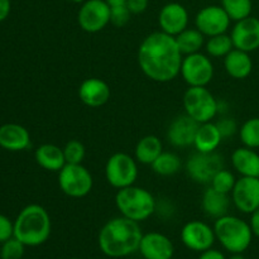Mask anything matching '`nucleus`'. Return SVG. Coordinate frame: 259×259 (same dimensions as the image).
Instances as JSON below:
<instances>
[{"label": "nucleus", "mask_w": 259, "mask_h": 259, "mask_svg": "<svg viewBox=\"0 0 259 259\" xmlns=\"http://www.w3.org/2000/svg\"><path fill=\"white\" fill-rule=\"evenodd\" d=\"M182 53L174 35L154 32L147 35L138 50V63L144 75L156 82H168L181 72Z\"/></svg>", "instance_id": "1"}, {"label": "nucleus", "mask_w": 259, "mask_h": 259, "mask_svg": "<svg viewBox=\"0 0 259 259\" xmlns=\"http://www.w3.org/2000/svg\"><path fill=\"white\" fill-rule=\"evenodd\" d=\"M142 233L139 223L125 217L109 220L99 233V247L110 258H123L139 250Z\"/></svg>", "instance_id": "2"}, {"label": "nucleus", "mask_w": 259, "mask_h": 259, "mask_svg": "<svg viewBox=\"0 0 259 259\" xmlns=\"http://www.w3.org/2000/svg\"><path fill=\"white\" fill-rule=\"evenodd\" d=\"M51 218L40 205L25 206L14 223V237L28 247H38L48 240L51 235Z\"/></svg>", "instance_id": "3"}, {"label": "nucleus", "mask_w": 259, "mask_h": 259, "mask_svg": "<svg viewBox=\"0 0 259 259\" xmlns=\"http://www.w3.org/2000/svg\"><path fill=\"white\" fill-rule=\"evenodd\" d=\"M215 237L232 254H242L249 248L253 232L247 222L233 215H224L214 224Z\"/></svg>", "instance_id": "4"}, {"label": "nucleus", "mask_w": 259, "mask_h": 259, "mask_svg": "<svg viewBox=\"0 0 259 259\" xmlns=\"http://www.w3.org/2000/svg\"><path fill=\"white\" fill-rule=\"evenodd\" d=\"M115 205L121 217L141 223L147 220L156 211V200L148 190L143 187L129 186L118 190Z\"/></svg>", "instance_id": "5"}, {"label": "nucleus", "mask_w": 259, "mask_h": 259, "mask_svg": "<svg viewBox=\"0 0 259 259\" xmlns=\"http://www.w3.org/2000/svg\"><path fill=\"white\" fill-rule=\"evenodd\" d=\"M184 108L197 123H207L215 118L219 104L206 86H190L184 95Z\"/></svg>", "instance_id": "6"}, {"label": "nucleus", "mask_w": 259, "mask_h": 259, "mask_svg": "<svg viewBox=\"0 0 259 259\" xmlns=\"http://www.w3.org/2000/svg\"><path fill=\"white\" fill-rule=\"evenodd\" d=\"M58 185L67 196L81 199L90 194L94 180L90 171L81 163H66L58 174Z\"/></svg>", "instance_id": "7"}, {"label": "nucleus", "mask_w": 259, "mask_h": 259, "mask_svg": "<svg viewBox=\"0 0 259 259\" xmlns=\"http://www.w3.org/2000/svg\"><path fill=\"white\" fill-rule=\"evenodd\" d=\"M105 177L109 184L118 190L133 186L138 177L136 159L123 152L114 153L106 162Z\"/></svg>", "instance_id": "8"}, {"label": "nucleus", "mask_w": 259, "mask_h": 259, "mask_svg": "<svg viewBox=\"0 0 259 259\" xmlns=\"http://www.w3.org/2000/svg\"><path fill=\"white\" fill-rule=\"evenodd\" d=\"M180 73L189 86H206L214 77V65L207 56L192 53L184 57Z\"/></svg>", "instance_id": "9"}, {"label": "nucleus", "mask_w": 259, "mask_h": 259, "mask_svg": "<svg viewBox=\"0 0 259 259\" xmlns=\"http://www.w3.org/2000/svg\"><path fill=\"white\" fill-rule=\"evenodd\" d=\"M222 168L223 158L215 152H197L187 159L186 163L187 175L197 184H210Z\"/></svg>", "instance_id": "10"}, {"label": "nucleus", "mask_w": 259, "mask_h": 259, "mask_svg": "<svg viewBox=\"0 0 259 259\" xmlns=\"http://www.w3.org/2000/svg\"><path fill=\"white\" fill-rule=\"evenodd\" d=\"M77 22L85 32H100L110 23V7L105 0H86L78 10Z\"/></svg>", "instance_id": "11"}, {"label": "nucleus", "mask_w": 259, "mask_h": 259, "mask_svg": "<svg viewBox=\"0 0 259 259\" xmlns=\"http://www.w3.org/2000/svg\"><path fill=\"white\" fill-rule=\"evenodd\" d=\"M214 228L200 220H191L186 223L181 230V240L184 245L194 252H205L214 245Z\"/></svg>", "instance_id": "12"}, {"label": "nucleus", "mask_w": 259, "mask_h": 259, "mask_svg": "<svg viewBox=\"0 0 259 259\" xmlns=\"http://www.w3.org/2000/svg\"><path fill=\"white\" fill-rule=\"evenodd\" d=\"M230 22L232 19L224 8L218 7V5H209V7L202 8L195 18L196 28L207 37H214V35L225 33L229 28Z\"/></svg>", "instance_id": "13"}, {"label": "nucleus", "mask_w": 259, "mask_h": 259, "mask_svg": "<svg viewBox=\"0 0 259 259\" xmlns=\"http://www.w3.org/2000/svg\"><path fill=\"white\" fill-rule=\"evenodd\" d=\"M235 207L244 214H252L259 207V177H240L232 191Z\"/></svg>", "instance_id": "14"}, {"label": "nucleus", "mask_w": 259, "mask_h": 259, "mask_svg": "<svg viewBox=\"0 0 259 259\" xmlns=\"http://www.w3.org/2000/svg\"><path fill=\"white\" fill-rule=\"evenodd\" d=\"M234 48L244 52H253L259 48V19L247 17L238 20L230 34Z\"/></svg>", "instance_id": "15"}, {"label": "nucleus", "mask_w": 259, "mask_h": 259, "mask_svg": "<svg viewBox=\"0 0 259 259\" xmlns=\"http://www.w3.org/2000/svg\"><path fill=\"white\" fill-rule=\"evenodd\" d=\"M199 126L200 123H197L187 114L180 115L169 124L168 129H167V139L172 146L177 147V148H186V147L194 146L195 137H196Z\"/></svg>", "instance_id": "16"}, {"label": "nucleus", "mask_w": 259, "mask_h": 259, "mask_svg": "<svg viewBox=\"0 0 259 259\" xmlns=\"http://www.w3.org/2000/svg\"><path fill=\"white\" fill-rule=\"evenodd\" d=\"M158 24L162 32L176 37L187 28L189 13L180 3H168L159 12Z\"/></svg>", "instance_id": "17"}, {"label": "nucleus", "mask_w": 259, "mask_h": 259, "mask_svg": "<svg viewBox=\"0 0 259 259\" xmlns=\"http://www.w3.org/2000/svg\"><path fill=\"white\" fill-rule=\"evenodd\" d=\"M139 252L144 259H172L175 247L168 237L161 233L152 232L143 234Z\"/></svg>", "instance_id": "18"}, {"label": "nucleus", "mask_w": 259, "mask_h": 259, "mask_svg": "<svg viewBox=\"0 0 259 259\" xmlns=\"http://www.w3.org/2000/svg\"><path fill=\"white\" fill-rule=\"evenodd\" d=\"M110 86L98 77L86 78L78 88V98L90 108H100L105 105L110 99Z\"/></svg>", "instance_id": "19"}, {"label": "nucleus", "mask_w": 259, "mask_h": 259, "mask_svg": "<svg viewBox=\"0 0 259 259\" xmlns=\"http://www.w3.org/2000/svg\"><path fill=\"white\" fill-rule=\"evenodd\" d=\"M30 146V136L19 124H4L0 126V147L7 151H24Z\"/></svg>", "instance_id": "20"}, {"label": "nucleus", "mask_w": 259, "mask_h": 259, "mask_svg": "<svg viewBox=\"0 0 259 259\" xmlns=\"http://www.w3.org/2000/svg\"><path fill=\"white\" fill-rule=\"evenodd\" d=\"M224 67L230 77L243 80L252 73L253 61L248 52L233 48L224 57Z\"/></svg>", "instance_id": "21"}, {"label": "nucleus", "mask_w": 259, "mask_h": 259, "mask_svg": "<svg viewBox=\"0 0 259 259\" xmlns=\"http://www.w3.org/2000/svg\"><path fill=\"white\" fill-rule=\"evenodd\" d=\"M233 167L243 177H259V154L253 148L240 147L232 154Z\"/></svg>", "instance_id": "22"}, {"label": "nucleus", "mask_w": 259, "mask_h": 259, "mask_svg": "<svg viewBox=\"0 0 259 259\" xmlns=\"http://www.w3.org/2000/svg\"><path fill=\"white\" fill-rule=\"evenodd\" d=\"M35 161L47 171L60 172L66 164L63 148H60L56 144H42L35 151Z\"/></svg>", "instance_id": "23"}, {"label": "nucleus", "mask_w": 259, "mask_h": 259, "mask_svg": "<svg viewBox=\"0 0 259 259\" xmlns=\"http://www.w3.org/2000/svg\"><path fill=\"white\" fill-rule=\"evenodd\" d=\"M229 206V194L218 191V190L212 189L211 186L205 190L204 195H202V209L207 217L219 219V218L228 214Z\"/></svg>", "instance_id": "24"}, {"label": "nucleus", "mask_w": 259, "mask_h": 259, "mask_svg": "<svg viewBox=\"0 0 259 259\" xmlns=\"http://www.w3.org/2000/svg\"><path fill=\"white\" fill-rule=\"evenodd\" d=\"M223 141V137L218 129L217 123H207L200 124L197 129L196 137H195L194 146L197 152H204V153H210L215 152V149L220 146Z\"/></svg>", "instance_id": "25"}, {"label": "nucleus", "mask_w": 259, "mask_h": 259, "mask_svg": "<svg viewBox=\"0 0 259 259\" xmlns=\"http://www.w3.org/2000/svg\"><path fill=\"white\" fill-rule=\"evenodd\" d=\"M162 152L161 139L156 136H146L137 143L136 159L143 164H152Z\"/></svg>", "instance_id": "26"}, {"label": "nucleus", "mask_w": 259, "mask_h": 259, "mask_svg": "<svg viewBox=\"0 0 259 259\" xmlns=\"http://www.w3.org/2000/svg\"><path fill=\"white\" fill-rule=\"evenodd\" d=\"M205 35L199 29H190L186 28L180 34L175 37L177 46L182 55H192V53L200 52L202 46L205 45Z\"/></svg>", "instance_id": "27"}, {"label": "nucleus", "mask_w": 259, "mask_h": 259, "mask_svg": "<svg viewBox=\"0 0 259 259\" xmlns=\"http://www.w3.org/2000/svg\"><path fill=\"white\" fill-rule=\"evenodd\" d=\"M151 166L159 176H172L181 169L182 162L176 153L162 152Z\"/></svg>", "instance_id": "28"}, {"label": "nucleus", "mask_w": 259, "mask_h": 259, "mask_svg": "<svg viewBox=\"0 0 259 259\" xmlns=\"http://www.w3.org/2000/svg\"><path fill=\"white\" fill-rule=\"evenodd\" d=\"M205 48H206V52L210 57L220 58L225 57L234 48V46H233L232 37L223 33V34L209 37Z\"/></svg>", "instance_id": "29"}, {"label": "nucleus", "mask_w": 259, "mask_h": 259, "mask_svg": "<svg viewBox=\"0 0 259 259\" xmlns=\"http://www.w3.org/2000/svg\"><path fill=\"white\" fill-rule=\"evenodd\" d=\"M222 7L230 17V19L242 20L249 17L252 13V0H222Z\"/></svg>", "instance_id": "30"}, {"label": "nucleus", "mask_w": 259, "mask_h": 259, "mask_svg": "<svg viewBox=\"0 0 259 259\" xmlns=\"http://www.w3.org/2000/svg\"><path fill=\"white\" fill-rule=\"evenodd\" d=\"M240 141L248 148H259V118L248 119L239 129Z\"/></svg>", "instance_id": "31"}, {"label": "nucleus", "mask_w": 259, "mask_h": 259, "mask_svg": "<svg viewBox=\"0 0 259 259\" xmlns=\"http://www.w3.org/2000/svg\"><path fill=\"white\" fill-rule=\"evenodd\" d=\"M235 182H237V180H235L234 175L228 169L222 168L212 177L210 184H211L212 189L218 190V191L224 192V194H232Z\"/></svg>", "instance_id": "32"}, {"label": "nucleus", "mask_w": 259, "mask_h": 259, "mask_svg": "<svg viewBox=\"0 0 259 259\" xmlns=\"http://www.w3.org/2000/svg\"><path fill=\"white\" fill-rule=\"evenodd\" d=\"M63 153H65L66 163H72V164L82 163L86 154L85 146H83L80 141L72 139V141L67 142L66 146L63 147Z\"/></svg>", "instance_id": "33"}, {"label": "nucleus", "mask_w": 259, "mask_h": 259, "mask_svg": "<svg viewBox=\"0 0 259 259\" xmlns=\"http://www.w3.org/2000/svg\"><path fill=\"white\" fill-rule=\"evenodd\" d=\"M24 247L20 240L13 237L3 243V247L0 249V258L2 259H22L24 255Z\"/></svg>", "instance_id": "34"}, {"label": "nucleus", "mask_w": 259, "mask_h": 259, "mask_svg": "<svg viewBox=\"0 0 259 259\" xmlns=\"http://www.w3.org/2000/svg\"><path fill=\"white\" fill-rule=\"evenodd\" d=\"M131 10L126 5L110 8V23L115 27H124L131 20Z\"/></svg>", "instance_id": "35"}, {"label": "nucleus", "mask_w": 259, "mask_h": 259, "mask_svg": "<svg viewBox=\"0 0 259 259\" xmlns=\"http://www.w3.org/2000/svg\"><path fill=\"white\" fill-rule=\"evenodd\" d=\"M217 126H218V129H219L220 134H222L223 139L229 138V137L234 136L235 132H237V129H238L237 123H235L234 119H232V118L220 119V120L217 123Z\"/></svg>", "instance_id": "36"}, {"label": "nucleus", "mask_w": 259, "mask_h": 259, "mask_svg": "<svg viewBox=\"0 0 259 259\" xmlns=\"http://www.w3.org/2000/svg\"><path fill=\"white\" fill-rule=\"evenodd\" d=\"M13 237H14V224L10 222L9 218L0 214V243L7 242Z\"/></svg>", "instance_id": "37"}, {"label": "nucleus", "mask_w": 259, "mask_h": 259, "mask_svg": "<svg viewBox=\"0 0 259 259\" xmlns=\"http://www.w3.org/2000/svg\"><path fill=\"white\" fill-rule=\"evenodd\" d=\"M149 0H126V7L132 14H141L148 8Z\"/></svg>", "instance_id": "38"}, {"label": "nucleus", "mask_w": 259, "mask_h": 259, "mask_svg": "<svg viewBox=\"0 0 259 259\" xmlns=\"http://www.w3.org/2000/svg\"><path fill=\"white\" fill-rule=\"evenodd\" d=\"M199 259H227V258H225V255L223 254L220 250L210 248V249L205 250V252H201V255H200Z\"/></svg>", "instance_id": "39"}, {"label": "nucleus", "mask_w": 259, "mask_h": 259, "mask_svg": "<svg viewBox=\"0 0 259 259\" xmlns=\"http://www.w3.org/2000/svg\"><path fill=\"white\" fill-rule=\"evenodd\" d=\"M252 217H250V222H249V225L250 228H252V232H253V235H255V237L259 238V207L255 211H253Z\"/></svg>", "instance_id": "40"}, {"label": "nucleus", "mask_w": 259, "mask_h": 259, "mask_svg": "<svg viewBox=\"0 0 259 259\" xmlns=\"http://www.w3.org/2000/svg\"><path fill=\"white\" fill-rule=\"evenodd\" d=\"M10 13V0H0V22L5 20Z\"/></svg>", "instance_id": "41"}, {"label": "nucleus", "mask_w": 259, "mask_h": 259, "mask_svg": "<svg viewBox=\"0 0 259 259\" xmlns=\"http://www.w3.org/2000/svg\"><path fill=\"white\" fill-rule=\"evenodd\" d=\"M106 3L109 4V7L113 8V7H119V5H125L126 4V0H105Z\"/></svg>", "instance_id": "42"}, {"label": "nucleus", "mask_w": 259, "mask_h": 259, "mask_svg": "<svg viewBox=\"0 0 259 259\" xmlns=\"http://www.w3.org/2000/svg\"><path fill=\"white\" fill-rule=\"evenodd\" d=\"M229 259H245L242 254H233Z\"/></svg>", "instance_id": "43"}, {"label": "nucleus", "mask_w": 259, "mask_h": 259, "mask_svg": "<svg viewBox=\"0 0 259 259\" xmlns=\"http://www.w3.org/2000/svg\"><path fill=\"white\" fill-rule=\"evenodd\" d=\"M70 2H73V3H81V2H83V0H70Z\"/></svg>", "instance_id": "44"}, {"label": "nucleus", "mask_w": 259, "mask_h": 259, "mask_svg": "<svg viewBox=\"0 0 259 259\" xmlns=\"http://www.w3.org/2000/svg\"><path fill=\"white\" fill-rule=\"evenodd\" d=\"M70 259H80V258H70Z\"/></svg>", "instance_id": "45"}]
</instances>
